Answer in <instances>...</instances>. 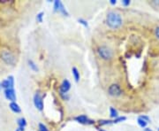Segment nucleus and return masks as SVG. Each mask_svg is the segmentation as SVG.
Returning a JSON list of instances; mask_svg holds the SVG:
<instances>
[{
    "mask_svg": "<svg viewBox=\"0 0 159 131\" xmlns=\"http://www.w3.org/2000/svg\"><path fill=\"white\" fill-rule=\"evenodd\" d=\"M140 117H141V118H142V119H144V120H145V121H148V123H149V122H150V119H149V117H148V116H146V115H141V116H140Z\"/></svg>",
    "mask_w": 159,
    "mask_h": 131,
    "instance_id": "b1692460",
    "label": "nucleus"
},
{
    "mask_svg": "<svg viewBox=\"0 0 159 131\" xmlns=\"http://www.w3.org/2000/svg\"><path fill=\"white\" fill-rule=\"evenodd\" d=\"M34 105L39 111L43 110V101H42V98L39 93H36L34 97Z\"/></svg>",
    "mask_w": 159,
    "mask_h": 131,
    "instance_id": "0eeeda50",
    "label": "nucleus"
},
{
    "mask_svg": "<svg viewBox=\"0 0 159 131\" xmlns=\"http://www.w3.org/2000/svg\"><path fill=\"white\" fill-rule=\"evenodd\" d=\"M130 0H123L122 1V5H124V6H128L129 5H130Z\"/></svg>",
    "mask_w": 159,
    "mask_h": 131,
    "instance_id": "4be33fe9",
    "label": "nucleus"
},
{
    "mask_svg": "<svg viewBox=\"0 0 159 131\" xmlns=\"http://www.w3.org/2000/svg\"><path fill=\"white\" fill-rule=\"evenodd\" d=\"M106 23L111 29H117L122 26L123 20H122L120 14L117 13L115 12H108L107 17H106Z\"/></svg>",
    "mask_w": 159,
    "mask_h": 131,
    "instance_id": "f257e3e1",
    "label": "nucleus"
},
{
    "mask_svg": "<svg viewBox=\"0 0 159 131\" xmlns=\"http://www.w3.org/2000/svg\"><path fill=\"white\" fill-rule=\"evenodd\" d=\"M70 89H71V83H70V81H68L67 79H65V80L62 81L60 87H59L60 95H61V94H66V93L69 91Z\"/></svg>",
    "mask_w": 159,
    "mask_h": 131,
    "instance_id": "1a4fd4ad",
    "label": "nucleus"
},
{
    "mask_svg": "<svg viewBox=\"0 0 159 131\" xmlns=\"http://www.w3.org/2000/svg\"><path fill=\"white\" fill-rule=\"evenodd\" d=\"M74 120L76 121H78V122H80V123H81V124H92V123L95 122V121H90L86 115H80V116H77V117L74 118Z\"/></svg>",
    "mask_w": 159,
    "mask_h": 131,
    "instance_id": "9d476101",
    "label": "nucleus"
},
{
    "mask_svg": "<svg viewBox=\"0 0 159 131\" xmlns=\"http://www.w3.org/2000/svg\"><path fill=\"white\" fill-rule=\"evenodd\" d=\"M0 89H1V83H0Z\"/></svg>",
    "mask_w": 159,
    "mask_h": 131,
    "instance_id": "c85d7f7f",
    "label": "nucleus"
},
{
    "mask_svg": "<svg viewBox=\"0 0 159 131\" xmlns=\"http://www.w3.org/2000/svg\"><path fill=\"white\" fill-rule=\"evenodd\" d=\"M72 74H73V76H74V80H75L76 82H78V81H80V72L77 69V67H74L72 68Z\"/></svg>",
    "mask_w": 159,
    "mask_h": 131,
    "instance_id": "f8f14e48",
    "label": "nucleus"
},
{
    "mask_svg": "<svg viewBox=\"0 0 159 131\" xmlns=\"http://www.w3.org/2000/svg\"><path fill=\"white\" fill-rule=\"evenodd\" d=\"M137 123L138 125L141 127V128H142V129H145V128H147V125H148V121H146L144 119H142L141 117H138L137 119Z\"/></svg>",
    "mask_w": 159,
    "mask_h": 131,
    "instance_id": "ddd939ff",
    "label": "nucleus"
},
{
    "mask_svg": "<svg viewBox=\"0 0 159 131\" xmlns=\"http://www.w3.org/2000/svg\"><path fill=\"white\" fill-rule=\"evenodd\" d=\"M78 21H79L81 24H82L85 28H88V22H87V21H86L85 20H83V19H79V20H78Z\"/></svg>",
    "mask_w": 159,
    "mask_h": 131,
    "instance_id": "aec40b11",
    "label": "nucleus"
},
{
    "mask_svg": "<svg viewBox=\"0 0 159 131\" xmlns=\"http://www.w3.org/2000/svg\"><path fill=\"white\" fill-rule=\"evenodd\" d=\"M9 107H10L11 110L13 112H15V113H20L21 112L20 105L16 102H11L10 105H9Z\"/></svg>",
    "mask_w": 159,
    "mask_h": 131,
    "instance_id": "9b49d317",
    "label": "nucleus"
},
{
    "mask_svg": "<svg viewBox=\"0 0 159 131\" xmlns=\"http://www.w3.org/2000/svg\"><path fill=\"white\" fill-rule=\"evenodd\" d=\"M110 3H111V5H116L117 1H116V0H111V1H110Z\"/></svg>",
    "mask_w": 159,
    "mask_h": 131,
    "instance_id": "393cba45",
    "label": "nucleus"
},
{
    "mask_svg": "<svg viewBox=\"0 0 159 131\" xmlns=\"http://www.w3.org/2000/svg\"><path fill=\"white\" fill-rule=\"evenodd\" d=\"M144 131H153L151 129H149V128H145L144 129Z\"/></svg>",
    "mask_w": 159,
    "mask_h": 131,
    "instance_id": "a878e982",
    "label": "nucleus"
},
{
    "mask_svg": "<svg viewBox=\"0 0 159 131\" xmlns=\"http://www.w3.org/2000/svg\"><path fill=\"white\" fill-rule=\"evenodd\" d=\"M17 123H18L20 128H25L26 125H27V121H26L25 118H20L18 120V121H17Z\"/></svg>",
    "mask_w": 159,
    "mask_h": 131,
    "instance_id": "dca6fc26",
    "label": "nucleus"
},
{
    "mask_svg": "<svg viewBox=\"0 0 159 131\" xmlns=\"http://www.w3.org/2000/svg\"><path fill=\"white\" fill-rule=\"evenodd\" d=\"M98 55L104 60H111L112 58V51L106 46H101L97 50Z\"/></svg>",
    "mask_w": 159,
    "mask_h": 131,
    "instance_id": "7ed1b4c3",
    "label": "nucleus"
},
{
    "mask_svg": "<svg viewBox=\"0 0 159 131\" xmlns=\"http://www.w3.org/2000/svg\"><path fill=\"white\" fill-rule=\"evenodd\" d=\"M108 93H109V95H111V96H112V97H119V96L122 95L123 91H122V89L120 88V86H119L118 84L114 83V84H111V85L109 87V89H108Z\"/></svg>",
    "mask_w": 159,
    "mask_h": 131,
    "instance_id": "20e7f679",
    "label": "nucleus"
},
{
    "mask_svg": "<svg viewBox=\"0 0 159 131\" xmlns=\"http://www.w3.org/2000/svg\"><path fill=\"white\" fill-rule=\"evenodd\" d=\"M15 131H21V129H20V128H18V129H16V130Z\"/></svg>",
    "mask_w": 159,
    "mask_h": 131,
    "instance_id": "bb28decb",
    "label": "nucleus"
},
{
    "mask_svg": "<svg viewBox=\"0 0 159 131\" xmlns=\"http://www.w3.org/2000/svg\"><path fill=\"white\" fill-rule=\"evenodd\" d=\"M14 87V78L12 75H10L7 77V79L2 81L1 82V88L4 90H7L9 88H13Z\"/></svg>",
    "mask_w": 159,
    "mask_h": 131,
    "instance_id": "423d86ee",
    "label": "nucleus"
},
{
    "mask_svg": "<svg viewBox=\"0 0 159 131\" xmlns=\"http://www.w3.org/2000/svg\"><path fill=\"white\" fill-rule=\"evenodd\" d=\"M38 128H39L38 131H49L48 130V129H47V127H46L44 124H42V123H40V124H39Z\"/></svg>",
    "mask_w": 159,
    "mask_h": 131,
    "instance_id": "6ab92c4d",
    "label": "nucleus"
},
{
    "mask_svg": "<svg viewBox=\"0 0 159 131\" xmlns=\"http://www.w3.org/2000/svg\"><path fill=\"white\" fill-rule=\"evenodd\" d=\"M28 66L30 67V68H31L32 70L35 71V72H38V67H37V65L34 61L31 60H28Z\"/></svg>",
    "mask_w": 159,
    "mask_h": 131,
    "instance_id": "4468645a",
    "label": "nucleus"
},
{
    "mask_svg": "<svg viewBox=\"0 0 159 131\" xmlns=\"http://www.w3.org/2000/svg\"><path fill=\"white\" fill-rule=\"evenodd\" d=\"M127 120V118L125 116H121V117H117L116 119H114V121H112V123H118L121 121H124Z\"/></svg>",
    "mask_w": 159,
    "mask_h": 131,
    "instance_id": "f3484780",
    "label": "nucleus"
},
{
    "mask_svg": "<svg viewBox=\"0 0 159 131\" xmlns=\"http://www.w3.org/2000/svg\"><path fill=\"white\" fill-rule=\"evenodd\" d=\"M54 11L55 12L58 11V12H62L64 15H65V16H68L69 15L68 12H67V11L65 10V8L64 6L63 3L61 1H58V0H56L54 2Z\"/></svg>",
    "mask_w": 159,
    "mask_h": 131,
    "instance_id": "6e6552de",
    "label": "nucleus"
},
{
    "mask_svg": "<svg viewBox=\"0 0 159 131\" xmlns=\"http://www.w3.org/2000/svg\"><path fill=\"white\" fill-rule=\"evenodd\" d=\"M99 131H105V130H104V129H100Z\"/></svg>",
    "mask_w": 159,
    "mask_h": 131,
    "instance_id": "cd10ccee",
    "label": "nucleus"
},
{
    "mask_svg": "<svg viewBox=\"0 0 159 131\" xmlns=\"http://www.w3.org/2000/svg\"><path fill=\"white\" fill-rule=\"evenodd\" d=\"M1 59L4 60L5 63L11 65V66H14L16 63V59L14 55L8 50H4L1 52Z\"/></svg>",
    "mask_w": 159,
    "mask_h": 131,
    "instance_id": "f03ea898",
    "label": "nucleus"
},
{
    "mask_svg": "<svg viewBox=\"0 0 159 131\" xmlns=\"http://www.w3.org/2000/svg\"><path fill=\"white\" fill-rule=\"evenodd\" d=\"M112 123V121H101L99 122L100 125H108V124H111Z\"/></svg>",
    "mask_w": 159,
    "mask_h": 131,
    "instance_id": "412c9836",
    "label": "nucleus"
},
{
    "mask_svg": "<svg viewBox=\"0 0 159 131\" xmlns=\"http://www.w3.org/2000/svg\"><path fill=\"white\" fill-rule=\"evenodd\" d=\"M158 131H159V128H158Z\"/></svg>",
    "mask_w": 159,
    "mask_h": 131,
    "instance_id": "c756f323",
    "label": "nucleus"
},
{
    "mask_svg": "<svg viewBox=\"0 0 159 131\" xmlns=\"http://www.w3.org/2000/svg\"><path fill=\"white\" fill-rule=\"evenodd\" d=\"M43 15H44V12H39L38 14H37V16H36V20L38 21V22H42V19H43Z\"/></svg>",
    "mask_w": 159,
    "mask_h": 131,
    "instance_id": "a211bd4d",
    "label": "nucleus"
},
{
    "mask_svg": "<svg viewBox=\"0 0 159 131\" xmlns=\"http://www.w3.org/2000/svg\"><path fill=\"white\" fill-rule=\"evenodd\" d=\"M4 93H5V97L6 98L7 100L11 101V102H15L17 99L14 88H9L7 90H5Z\"/></svg>",
    "mask_w": 159,
    "mask_h": 131,
    "instance_id": "39448f33",
    "label": "nucleus"
},
{
    "mask_svg": "<svg viewBox=\"0 0 159 131\" xmlns=\"http://www.w3.org/2000/svg\"><path fill=\"white\" fill-rule=\"evenodd\" d=\"M155 36H156V37L159 40V27H157L156 29H155Z\"/></svg>",
    "mask_w": 159,
    "mask_h": 131,
    "instance_id": "5701e85b",
    "label": "nucleus"
},
{
    "mask_svg": "<svg viewBox=\"0 0 159 131\" xmlns=\"http://www.w3.org/2000/svg\"><path fill=\"white\" fill-rule=\"evenodd\" d=\"M118 111H117L115 108H113V107H111V108H110V116H111V118L116 119L117 117H118Z\"/></svg>",
    "mask_w": 159,
    "mask_h": 131,
    "instance_id": "2eb2a0df",
    "label": "nucleus"
}]
</instances>
